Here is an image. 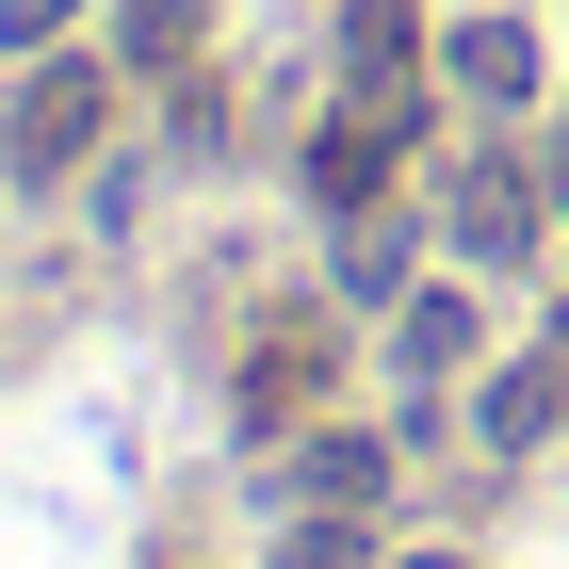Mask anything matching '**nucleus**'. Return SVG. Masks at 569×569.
Instances as JSON below:
<instances>
[{
  "label": "nucleus",
  "instance_id": "1",
  "mask_svg": "<svg viewBox=\"0 0 569 569\" xmlns=\"http://www.w3.org/2000/svg\"><path fill=\"white\" fill-rule=\"evenodd\" d=\"M98 131H114V66L33 49V82H17V114H0V163L49 196V179H82V163H98Z\"/></svg>",
  "mask_w": 569,
  "mask_h": 569
},
{
  "label": "nucleus",
  "instance_id": "2",
  "mask_svg": "<svg viewBox=\"0 0 569 569\" xmlns=\"http://www.w3.org/2000/svg\"><path fill=\"white\" fill-rule=\"evenodd\" d=\"M537 212H553V179H521L505 147H488V163H456V196H439L456 261H537Z\"/></svg>",
  "mask_w": 569,
  "mask_h": 569
},
{
  "label": "nucleus",
  "instance_id": "3",
  "mask_svg": "<svg viewBox=\"0 0 569 569\" xmlns=\"http://www.w3.org/2000/svg\"><path fill=\"white\" fill-rule=\"evenodd\" d=\"M391 163H407V114H391V98H342V114H326V147H309V196H326V212H375V196H391Z\"/></svg>",
  "mask_w": 569,
  "mask_h": 569
},
{
  "label": "nucleus",
  "instance_id": "4",
  "mask_svg": "<svg viewBox=\"0 0 569 569\" xmlns=\"http://www.w3.org/2000/svg\"><path fill=\"white\" fill-rule=\"evenodd\" d=\"M439 82L472 98V114H521V98H537V33H521V17H472V33L439 49Z\"/></svg>",
  "mask_w": 569,
  "mask_h": 569
},
{
  "label": "nucleus",
  "instance_id": "5",
  "mask_svg": "<svg viewBox=\"0 0 569 569\" xmlns=\"http://www.w3.org/2000/svg\"><path fill=\"white\" fill-rule=\"evenodd\" d=\"M423 33H407V0H358L342 17V98H391V114H423Z\"/></svg>",
  "mask_w": 569,
  "mask_h": 569
},
{
  "label": "nucleus",
  "instance_id": "6",
  "mask_svg": "<svg viewBox=\"0 0 569 569\" xmlns=\"http://www.w3.org/2000/svg\"><path fill=\"white\" fill-rule=\"evenodd\" d=\"M309 391H326V326H277V342H261V358H244V423H261V439H277V423H293V407H309Z\"/></svg>",
  "mask_w": 569,
  "mask_h": 569
},
{
  "label": "nucleus",
  "instance_id": "7",
  "mask_svg": "<svg viewBox=\"0 0 569 569\" xmlns=\"http://www.w3.org/2000/svg\"><path fill=\"white\" fill-rule=\"evenodd\" d=\"M293 488H309V505H375V488H391V439H309V456H293Z\"/></svg>",
  "mask_w": 569,
  "mask_h": 569
},
{
  "label": "nucleus",
  "instance_id": "8",
  "mask_svg": "<svg viewBox=\"0 0 569 569\" xmlns=\"http://www.w3.org/2000/svg\"><path fill=\"white\" fill-rule=\"evenodd\" d=\"M391 358L407 375H456V358H472V293H407L391 309Z\"/></svg>",
  "mask_w": 569,
  "mask_h": 569
},
{
  "label": "nucleus",
  "instance_id": "9",
  "mask_svg": "<svg viewBox=\"0 0 569 569\" xmlns=\"http://www.w3.org/2000/svg\"><path fill=\"white\" fill-rule=\"evenodd\" d=\"M342 293H358V309L407 293V228H391V212H342Z\"/></svg>",
  "mask_w": 569,
  "mask_h": 569
},
{
  "label": "nucleus",
  "instance_id": "10",
  "mask_svg": "<svg viewBox=\"0 0 569 569\" xmlns=\"http://www.w3.org/2000/svg\"><path fill=\"white\" fill-rule=\"evenodd\" d=\"M553 407H569L553 375H505V391H488V439H505V456H521V439H553Z\"/></svg>",
  "mask_w": 569,
  "mask_h": 569
},
{
  "label": "nucleus",
  "instance_id": "11",
  "mask_svg": "<svg viewBox=\"0 0 569 569\" xmlns=\"http://www.w3.org/2000/svg\"><path fill=\"white\" fill-rule=\"evenodd\" d=\"M277 569H358V505H309V521L277 537Z\"/></svg>",
  "mask_w": 569,
  "mask_h": 569
},
{
  "label": "nucleus",
  "instance_id": "12",
  "mask_svg": "<svg viewBox=\"0 0 569 569\" xmlns=\"http://www.w3.org/2000/svg\"><path fill=\"white\" fill-rule=\"evenodd\" d=\"M82 33V0H0V49H17V66H33V49H66Z\"/></svg>",
  "mask_w": 569,
  "mask_h": 569
},
{
  "label": "nucleus",
  "instance_id": "13",
  "mask_svg": "<svg viewBox=\"0 0 569 569\" xmlns=\"http://www.w3.org/2000/svg\"><path fill=\"white\" fill-rule=\"evenodd\" d=\"M196 49V0H131V66H179Z\"/></svg>",
  "mask_w": 569,
  "mask_h": 569
},
{
  "label": "nucleus",
  "instance_id": "14",
  "mask_svg": "<svg viewBox=\"0 0 569 569\" xmlns=\"http://www.w3.org/2000/svg\"><path fill=\"white\" fill-rule=\"evenodd\" d=\"M407 569H472V553H407Z\"/></svg>",
  "mask_w": 569,
  "mask_h": 569
},
{
  "label": "nucleus",
  "instance_id": "15",
  "mask_svg": "<svg viewBox=\"0 0 569 569\" xmlns=\"http://www.w3.org/2000/svg\"><path fill=\"white\" fill-rule=\"evenodd\" d=\"M553 196H569V131H553Z\"/></svg>",
  "mask_w": 569,
  "mask_h": 569
}]
</instances>
